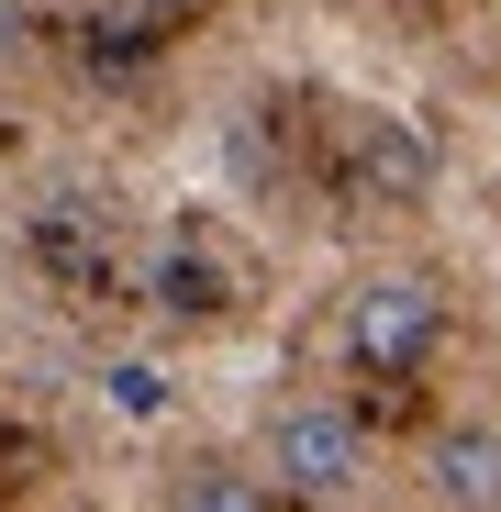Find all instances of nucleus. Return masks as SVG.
Returning a JSON list of instances; mask_svg holds the SVG:
<instances>
[{
  "label": "nucleus",
  "instance_id": "f03ea898",
  "mask_svg": "<svg viewBox=\"0 0 501 512\" xmlns=\"http://www.w3.org/2000/svg\"><path fill=\"white\" fill-rule=\"evenodd\" d=\"M435 346H446V279L435 268H368L346 290V312H334V357L357 379H412Z\"/></svg>",
  "mask_w": 501,
  "mask_h": 512
},
{
  "label": "nucleus",
  "instance_id": "0eeeda50",
  "mask_svg": "<svg viewBox=\"0 0 501 512\" xmlns=\"http://www.w3.org/2000/svg\"><path fill=\"white\" fill-rule=\"evenodd\" d=\"M134 12H156V23H190V12H212V0H134Z\"/></svg>",
  "mask_w": 501,
  "mask_h": 512
},
{
  "label": "nucleus",
  "instance_id": "39448f33",
  "mask_svg": "<svg viewBox=\"0 0 501 512\" xmlns=\"http://www.w3.org/2000/svg\"><path fill=\"white\" fill-rule=\"evenodd\" d=\"M167 501H201V512H257V501H279V490H268V468H234V457H201L190 479H167Z\"/></svg>",
  "mask_w": 501,
  "mask_h": 512
},
{
  "label": "nucleus",
  "instance_id": "7ed1b4c3",
  "mask_svg": "<svg viewBox=\"0 0 501 512\" xmlns=\"http://www.w3.org/2000/svg\"><path fill=\"white\" fill-rule=\"evenodd\" d=\"M424 501L501 512V435H490V423H446V435L424 446Z\"/></svg>",
  "mask_w": 501,
  "mask_h": 512
},
{
  "label": "nucleus",
  "instance_id": "423d86ee",
  "mask_svg": "<svg viewBox=\"0 0 501 512\" xmlns=\"http://www.w3.org/2000/svg\"><path fill=\"white\" fill-rule=\"evenodd\" d=\"M112 412L156 423V412H167V368H156V357H123V368H112Z\"/></svg>",
  "mask_w": 501,
  "mask_h": 512
},
{
  "label": "nucleus",
  "instance_id": "20e7f679",
  "mask_svg": "<svg viewBox=\"0 0 501 512\" xmlns=\"http://www.w3.org/2000/svg\"><path fill=\"white\" fill-rule=\"evenodd\" d=\"M357 179L379 190V201H412L435 179V145L412 134V123H357Z\"/></svg>",
  "mask_w": 501,
  "mask_h": 512
},
{
  "label": "nucleus",
  "instance_id": "f257e3e1",
  "mask_svg": "<svg viewBox=\"0 0 501 512\" xmlns=\"http://www.w3.org/2000/svg\"><path fill=\"white\" fill-rule=\"evenodd\" d=\"M257 468L279 501H368V423L334 401V390H290L268 412V435H257Z\"/></svg>",
  "mask_w": 501,
  "mask_h": 512
}]
</instances>
